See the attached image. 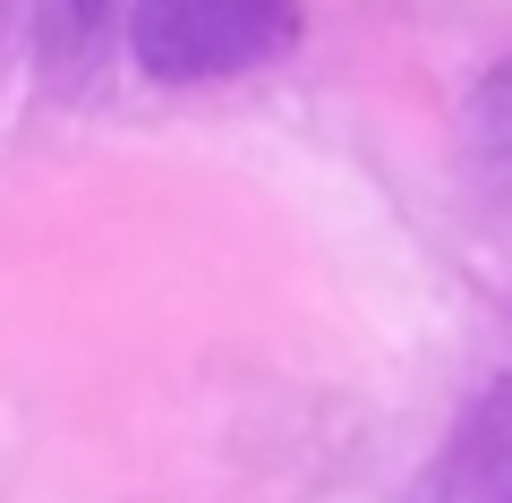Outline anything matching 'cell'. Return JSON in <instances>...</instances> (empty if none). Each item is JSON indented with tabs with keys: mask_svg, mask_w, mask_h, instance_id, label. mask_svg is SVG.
<instances>
[{
	"mask_svg": "<svg viewBox=\"0 0 512 503\" xmlns=\"http://www.w3.org/2000/svg\"><path fill=\"white\" fill-rule=\"evenodd\" d=\"M461 154H470V180L495 205H512V52L495 60L470 86V120H461Z\"/></svg>",
	"mask_w": 512,
	"mask_h": 503,
	"instance_id": "cell-2",
	"label": "cell"
},
{
	"mask_svg": "<svg viewBox=\"0 0 512 503\" xmlns=\"http://www.w3.org/2000/svg\"><path fill=\"white\" fill-rule=\"evenodd\" d=\"M111 9L120 0H35V43L52 69H69L77 52H94V35L111 26Z\"/></svg>",
	"mask_w": 512,
	"mask_h": 503,
	"instance_id": "cell-3",
	"label": "cell"
},
{
	"mask_svg": "<svg viewBox=\"0 0 512 503\" xmlns=\"http://www.w3.org/2000/svg\"><path fill=\"white\" fill-rule=\"evenodd\" d=\"M308 0H137L128 52L154 86H214L299 52Z\"/></svg>",
	"mask_w": 512,
	"mask_h": 503,
	"instance_id": "cell-1",
	"label": "cell"
},
{
	"mask_svg": "<svg viewBox=\"0 0 512 503\" xmlns=\"http://www.w3.org/2000/svg\"><path fill=\"white\" fill-rule=\"evenodd\" d=\"M504 503H512V495H504Z\"/></svg>",
	"mask_w": 512,
	"mask_h": 503,
	"instance_id": "cell-4",
	"label": "cell"
}]
</instances>
